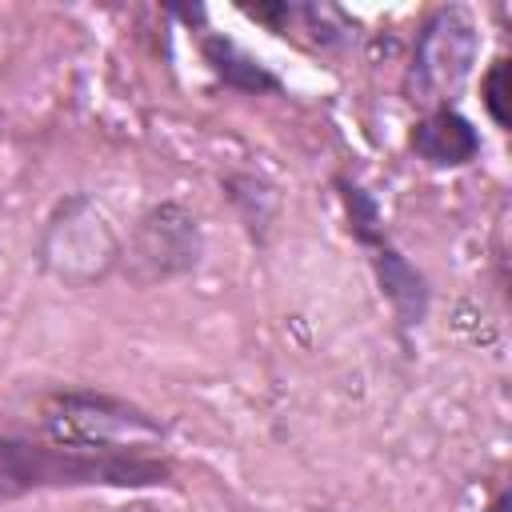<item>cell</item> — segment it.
Returning a JSON list of instances; mask_svg holds the SVG:
<instances>
[{"label":"cell","instance_id":"obj_3","mask_svg":"<svg viewBox=\"0 0 512 512\" xmlns=\"http://www.w3.org/2000/svg\"><path fill=\"white\" fill-rule=\"evenodd\" d=\"M480 56V32L468 8L460 4H444L436 12H428V20L420 24L416 40H412V60L404 68V100H412L416 108H440L452 104L456 88L468 80L472 64Z\"/></svg>","mask_w":512,"mask_h":512},{"label":"cell","instance_id":"obj_8","mask_svg":"<svg viewBox=\"0 0 512 512\" xmlns=\"http://www.w3.org/2000/svg\"><path fill=\"white\" fill-rule=\"evenodd\" d=\"M196 48H200V60L208 64V72L224 88L244 92V96H280L284 92V80L264 60H256L248 48H240L232 36L204 28L200 40H196Z\"/></svg>","mask_w":512,"mask_h":512},{"label":"cell","instance_id":"obj_1","mask_svg":"<svg viewBox=\"0 0 512 512\" xmlns=\"http://www.w3.org/2000/svg\"><path fill=\"white\" fill-rule=\"evenodd\" d=\"M172 460L144 444H72L0 428V504L72 488H168Z\"/></svg>","mask_w":512,"mask_h":512},{"label":"cell","instance_id":"obj_12","mask_svg":"<svg viewBox=\"0 0 512 512\" xmlns=\"http://www.w3.org/2000/svg\"><path fill=\"white\" fill-rule=\"evenodd\" d=\"M480 104H484V112H488V120L500 128V132H508V56H496L492 64H488V72L480 76Z\"/></svg>","mask_w":512,"mask_h":512},{"label":"cell","instance_id":"obj_6","mask_svg":"<svg viewBox=\"0 0 512 512\" xmlns=\"http://www.w3.org/2000/svg\"><path fill=\"white\" fill-rule=\"evenodd\" d=\"M408 148L428 168H464L480 156V132L456 104H440L416 116Z\"/></svg>","mask_w":512,"mask_h":512},{"label":"cell","instance_id":"obj_4","mask_svg":"<svg viewBox=\"0 0 512 512\" xmlns=\"http://www.w3.org/2000/svg\"><path fill=\"white\" fill-rule=\"evenodd\" d=\"M204 260L200 216L180 200L148 204L120 248V276L136 288H156L196 272Z\"/></svg>","mask_w":512,"mask_h":512},{"label":"cell","instance_id":"obj_13","mask_svg":"<svg viewBox=\"0 0 512 512\" xmlns=\"http://www.w3.org/2000/svg\"><path fill=\"white\" fill-rule=\"evenodd\" d=\"M168 12H172V16H180L184 24H204V16H208L200 4H192V8H168Z\"/></svg>","mask_w":512,"mask_h":512},{"label":"cell","instance_id":"obj_5","mask_svg":"<svg viewBox=\"0 0 512 512\" xmlns=\"http://www.w3.org/2000/svg\"><path fill=\"white\" fill-rule=\"evenodd\" d=\"M40 424H44V436L72 440V444H144L164 436V424L148 408L100 388L48 392L40 400Z\"/></svg>","mask_w":512,"mask_h":512},{"label":"cell","instance_id":"obj_11","mask_svg":"<svg viewBox=\"0 0 512 512\" xmlns=\"http://www.w3.org/2000/svg\"><path fill=\"white\" fill-rule=\"evenodd\" d=\"M332 188L344 204V220H348V236L360 244V248H372L380 240H388V228H384V212H380V200L356 180V176H332Z\"/></svg>","mask_w":512,"mask_h":512},{"label":"cell","instance_id":"obj_7","mask_svg":"<svg viewBox=\"0 0 512 512\" xmlns=\"http://www.w3.org/2000/svg\"><path fill=\"white\" fill-rule=\"evenodd\" d=\"M368 252V264H372V276H376V288L380 296L388 300L400 332H412L428 320V308H432V284L428 276L392 244V240H380Z\"/></svg>","mask_w":512,"mask_h":512},{"label":"cell","instance_id":"obj_2","mask_svg":"<svg viewBox=\"0 0 512 512\" xmlns=\"http://www.w3.org/2000/svg\"><path fill=\"white\" fill-rule=\"evenodd\" d=\"M120 248L124 240L104 208L88 192H72L48 212L36 240V264L68 288H92L120 272Z\"/></svg>","mask_w":512,"mask_h":512},{"label":"cell","instance_id":"obj_10","mask_svg":"<svg viewBox=\"0 0 512 512\" xmlns=\"http://www.w3.org/2000/svg\"><path fill=\"white\" fill-rule=\"evenodd\" d=\"M220 188H224V196L232 200V208L240 212L248 236H252L256 244H264L268 232H272V224H276V204H280L276 188H272L264 176H252V172H232V176L220 180Z\"/></svg>","mask_w":512,"mask_h":512},{"label":"cell","instance_id":"obj_14","mask_svg":"<svg viewBox=\"0 0 512 512\" xmlns=\"http://www.w3.org/2000/svg\"><path fill=\"white\" fill-rule=\"evenodd\" d=\"M480 512H512V492H508V488H504V492H496V496H492V504H484Z\"/></svg>","mask_w":512,"mask_h":512},{"label":"cell","instance_id":"obj_9","mask_svg":"<svg viewBox=\"0 0 512 512\" xmlns=\"http://www.w3.org/2000/svg\"><path fill=\"white\" fill-rule=\"evenodd\" d=\"M240 12L264 28H272L276 36L288 32H308V40L316 48H336L352 36L348 20L340 16V8L332 4H300V0H268V4H240Z\"/></svg>","mask_w":512,"mask_h":512}]
</instances>
